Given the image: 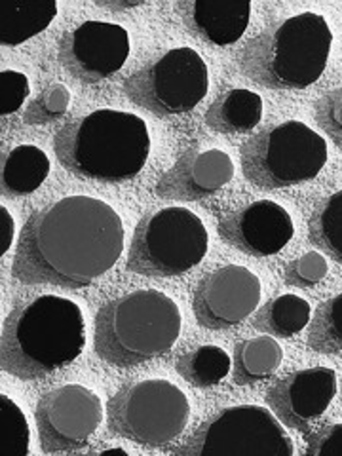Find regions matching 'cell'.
Masks as SVG:
<instances>
[{
    "label": "cell",
    "instance_id": "52a82bcc",
    "mask_svg": "<svg viewBox=\"0 0 342 456\" xmlns=\"http://www.w3.org/2000/svg\"><path fill=\"white\" fill-rule=\"evenodd\" d=\"M208 248V228L196 213L164 208L139 221L126 268L149 278H174L202 263Z\"/></svg>",
    "mask_w": 342,
    "mask_h": 456
},
{
    "label": "cell",
    "instance_id": "9a60e30c",
    "mask_svg": "<svg viewBox=\"0 0 342 456\" xmlns=\"http://www.w3.org/2000/svg\"><path fill=\"white\" fill-rule=\"evenodd\" d=\"M226 244L251 256H270L289 244L295 226L288 211L273 200H256L226 213L219 223Z\"/></svg>",
    "mask_w": 342,
    "mask_h": 456
},
{
    "label": "cell",
    "instance_id": "d4e9b609",
    "mask_svg": "<svg viewBox=\"0 0 342 456\" xmlns=\"http://www.w3.org/2000/svg\"><path fill=\"white\" fill-rule=\"evenodd\" d=\"M308 346L320 354H342V295L318 306L310 320Z\"/></svg>",
    "mask_w": 342,
    "mask_h": 456
},
{
    "label": "cell",
    "instance_id": "f546056e",
    "mask_svg": "<svg viewBox=\"0 0 342 456\" xmlns=\"http://www.w3.org/2000/svg\"><path fill=\"white\" fill-rule=\"evenodd\" d=\"M316 118L337 145L342 147V86L320 99L316 105Z\"/></svg>",
    "mask_w": 342,
    "mask_h": 456
},
{
    "label": "cell",
    "instance_id": "1f68e13d",
    "mask_svg": "<svg viewBox=\"0 0 342 456\" xmlns=\"http://www.w3.org/2000/svg\"><path fill=\"white\" fill-rule=\"evenodd\" d=\"M13 234H16V223H13L10 211L4 206H0V244H3V255H6L12 248Z\"/></svg>",
    "mask_w": 342,
    "mask_h": 456
},
{
    "label": "cell",
    "instance_id": "30bf717a",
    "mask_svg": "<svg viewBox=\"0 0 342 456\" xmlns=\"http://www.w3.org/2000/svg\"><path fill=\"white\" fill-rule=\"evenodd\" d=\"M209 88L208 65L196 50L175 48L124 82L134 103L156 117H175L192 110Z\"/></svg>",
    "mask_w": 342,
    "mask_h": 456
},
{
    "label": "cell",
    "instance_id": "d6a6232c",
    "mask_svg": "<svg viewBox=\"0 0 342 456\" xmlns=\"http://www.w3.org/2000/svg\"><path fill=\"white\" fill-rule=\"evenodd\" d=\"M114 452H122V454H127L124 449H107V451H102V454H114Z\"/></svg>",
    "mask_w": 342,
    "mask_h": 456
},
{
    "label": "cell",
    "instance_id": "cb8c5ba5",
    "mask_svg": "<svg viewBox=\"0 0 342 456\" xmlns=\"http://www.w3.org/2000/svg\"><path fill=\"white\" fill-rule=\"evenodd\" d=\"M310 238L342 263V189L327 196L310 219Z\"/></svg>",
    "mask_w": 342,
    "mask_h": 456
},
{
    "label": "cell",
    "instance_id": "3957f363",
    "mask_svg": "<svg viewBox=\"0 0 342 456\" xmlns=\"http://www.w3.org/2000/svg\"><path fill=\"white\" fill-rule=\"evenodd\" d=\"M151 135L137 114L99 109L67 122L55 135V154L65 169L99 183L134 179L145 167Z\"/></svg>",
    "mask_w": 342,
    "mask_h": 456
},
{
    "label": "cell",
    "instance_id": "ac0fdd59",
    "mask_svg": "<svg viewBox=\"0 0 342 456\" xmlns=\"http://www.w3.org/2000/svg\"><path fill=\"white\" fill-rule=\"evenodd\" d=\"M263 118V99L246 88L221 94L206 112V124L223 135L248 134Z\"/></svg>",
    "mask_w": 342,
    "mask_h": 456
},
{
    "label": "cell",
    "instance_id": "ba28073f",
    "mask_svg": "<svg viewBox=\"0 0 342 456\" xmlns=\"http://www.w3.org/2000/svg\"><path fill=\"white\" fill-rule=\"evenodd\" d=\"M191 419L187 395L174 382L149 379L127 384L110 397V430L145 447H167L184 432Z\"/></svg>",
    "mask_w": 342,
    "mask_h": 456
},
{
    "label": "cell",
    "instance_id": "2e32d148",
    "mask_svg": "<svg viewBox=\"0 0 342 456\" xmlns=\"http://www.w3.org/2000/svg\"><path fill=\"white\" fill-rule=\"evenodd\" d=\"M234 177V162L221 149L192 147L159 179L154 192L166 200L198 202L224 189Z\"/></svg>",
    "mask_w": 342,
    "mask_h": 456
},
{
    "label": "cell",
    "instance_id": "4fadbf2b",
    "mask_svg": "<svg viewBox=\"0 0 342 456\" xmlns=\"http://www.w3.org/2000/svg\"><path fill=\"white\" fill-rule=\"evenodd\" d=\"M130 55V37L120 25L84 21L60 42V61L67 73L86 84L102 82L124 67Z\"/></svg>",
    "mask_w": 342,
    "mask_h": 456
},
{
    "label": "cell",
    "instance_id": "5b68a950",
    "mask_svg": "<svg viewBox=\"0 0 342 456\" xmlns=\"http://www.w3.org/2000/svg\"><path fill=\"white\" fill-rule=\"evenodd\" d=\"M181 325L174 298L156 289H137L97 312L95 352L114 367H137L174 348Z\"/></svg>",
    "mask_w": 342,
    "mask_h": 456
},
{
    "label": "cell",
    "instance_id": "d6986e66",
    "mask_svg": "<svg viewBox=\"0 0 342 456\" xmlns=\"http://www.w3.org/2000/svg\"><path fill=\"white\" fill-rule=\"evenodd\" d=\"M50 175V159L35 145H20L3 156L0 189L3 196L23 198L42 187Z\"/></svg>",
    "mask_w": 342,
    "mask_h": 456
},
{
    "label": "cell",
    "instance_id": "f1b7e54d",
    "mask_svg": "<svg viewBox=\"0 0 342 456\" xmlns=\"http://www.w3.org/2000/svg\"><path fill=\"white\" fill-rule=\"evenodd\" d=\"M28 94H31V86L23 73L10 69L0 73V112L3 117L18 112Z\"/></svg>",
    "mask_w": 342,
    "mask_h": 456
},
{
    "label": "cell",
    "instance_id": "8fae6325",
    "mask_svg": "<svg viewBox=\"0 0 342 456\" xmlns=\"http://www.w3.org/2000/svg\"><path fill=\"white\" fill-rule=\"evenodd\" d=\"M35 417L42 451L65 452L88 445L105 411L95 392L82 384H67L42 395Z\"/></svg>",
    "mask_w": 342,
    "mask_h": 456
},
{
    "label": "cell",
    "instance_id": "4dcf8cb0",
    "mask_svg": "<svg viewBox=\"0 0 342 456\" xmlns=\"http://www.w3.org/2000/svg\"><path fill=\"white\" fill-rule=\"evenodd\" d=\"M310 456H342V424L325 426L308 439Z\"/></svg>",
    "mask_w": 342,
    "mask_h": 456
},
{
    "label": "cell",
    "instance_id": "9c48e42d",
    "mask_svg": "<svg viewBox=\"0 0 342 456\" xmlns=\"http://www.w3.org/2000/svg\"><path fill=\"white\" fill-rule=\"evenodd\" d=\"M281 420L261 405H236L216 412L198 428L181 456H293Z\"/></svg>",
    "mask_w": 342,
    "mask_h": 456
},
{
    "label": "cell",
    "instance_id": "e0dca14e",
    "mask_svg": "<svg viewBox=\"0 0 342 456\" xmlns=\"http://www.w3.org/2000/svg\"><path fill=\"white\" fill-rule=\"evenodd\" d=\"M177 8L189 31L216 46L238 42L251 18V4L240 0H183Z\"/></svg>",
    "mask_w": 342,
    "mask_h": 456
},
{
    "label": "cell",
    "instance_id": "277c9868",
    "mask_svg": "<svg viewBox=\"0 0 342 456\" xmlns=\"http://www.w3.org/2000/svg\"><path fill=\"white\" fill-rule=\"evenodd\" d=\"M333 31L323 16L303 12L249 40L240 67L270 90H305L323 75L331 55Z\"/></svg>",
    "mask_w": 342,
    "mask_h": 456
},
{
    "label": "cell",
    "instance_id": "44dd1931",
    "mask_svg": "<svg viewBox=\"0 0 342 456\" xmlns=\"http://www.w3.org/2000/svg\"><path fill=\"white\" fill-rule=\"evenodd\" d=\"M312 320V308L303 297L293 293L268 301L253 320L256 330L278 338H291L301 333Z\"/></svg>",
    "mask_w": 342,
    "mask_h": 456
},
{
    "label": "cell",
    "instance_id": "7c38bea8",
    "mask_svg": "<svg viewBox=\"0 0 342 456\" xmlns=\"http://www.w3.org/2000/svg\"><path fill=\"white\" fill-rule=\"evenodd\" d=\"M261 280L249 268L226 265L200 280L194 314L206 330H231L248 320L261 303Z\"/></svg>",
    "mask_w": 342,
    "mask_h": 456
},
{
    "label": "cell",
    "instance_id": "603a6c76",
    "mask_svg": "<svg viewBox=\"0 0 342 456\" xmlns=\"http://www.w3.org/2000/svg\"><path fill=\"white\" fill-rule=\"evenodd\" d=\"M232 369V360L223 348L206 345L183 354L177 362L179 375L196 388L219 384Z\"/></svg>",
    "mask_w": 342,
    "mask_h": 456
},
{
    "label": "cell",
    "instance_id": "ffe728a7",
    "mask_svg": "<svg viewBox=\"0 0 342 456\" xmlns=\"http://www.w3.org/2000/svg\"><path fill=\"white\" fill-rule=\"evenodd\" d=\"M281 362L283 350L274 337L246 338L234 350V380L240 387L268 380L280 369Z\"/></svg>",
    "mask_w": 342,
    "mask_h": 456
},
{
    "label": "cell",
    "instance_id": "7a4b0ae2",
    "mask_svg": "<svg viewBox=\"0 0 342 456\" xmlns=\"http://www.w3.org/2000/svg\"><path fill=\"white\" fill-rule=\"evenodd\" d=\"M86 346V325L77 303L40 295L13 308L3 325L0 365L6 373L35 380L73 363Z\"/></svg>",
    "mask_w": 342,
    "mask_h": 456
},
{
    "label": "cell",
    "instance_id": "484cf974",
    "mask_svg": "<svg viewBox=\"0 0 342 456\" xmlns=\"http://www.w3.org/2000/svg\"><path fill=\"white\" fill-rule=\"evenodd\" d=\"M0 439L8 456H27L31 447V430L20 405L6 394H0Z\"/></svg>",
    "mask_w": 342,
    "mask_h": 456
},
{
    "label": "cell",
    "instance_id": "4316f807",
    "mask_svg": "<svg viewBox=\"0 0 342 456\" xmlns=\"http://www.w3.org/2000/svg\"><path fill=\"white\" fill-rule=\"evenodd\" d=\"M70 105V92L67 86L55 82L46 86L31 103L27 105L23 120L28 126H46L55 120H60L69 110Z\"/></svg>",
    "mask_w": 342,
    "mask_h": 456
},
{
    "label": "cell",
    "instance_id": "5bb4252c",
    "mask_svg": "<svg viewBox=\"0 0 342 456\" xmlns=\"http://www.w3.org/2000/svg\"><path fill=\"white\" fill-rule=\"evenodd\" d=\"M335 395V370L310 367L276 380L268 390L266 402L281 424L305 432L330 409Z\"/></svg>",
    "mask_w": 342,
    "mask_h": 456
},
{
    "label": "cell",
    "instance_id": "836d02e7",
    "mask_svg": "<svg viewBox=\"0 0 342 456\" xmlns=\"http://www.w3.org/2000/svg\"><path fill=\"white\" fill-rule=\"evenodd\" d=\"M340 390H342V388H340Z\"/></svg>",
    "mask_w": 342,
    "mask_h": 456
},
{
    "label": "cell",
    "instance_id": "6da1fadb",
    "mask_svg": "<svg viewBox=\"0 0 342 456\" xmlns=\"http://www.w3.org/2000/svg\"><path fill=\"white\" fill-rule=\"evenodd\" d=\"M124 240L114 208L92 196H67L27 219L12 273L28 285L88 288L118 263Z\"/></svg>",
    "mask_w": 342,
    "mask_h": 456
},
{
    "label": "cell",
    "instance_id": "8992f818",
    "mask_svg": "<svg viewBox=\"0 0 342 456\" xmlns=\"http://www.w3.org/2000/svg\"><path fill=\"white\" fill-rule=\"evenodd\" d=\"M327 164V141L310 126L285 120L248 139L241 169L259 189L278 191L316 179Z\"/></svg>",
    "mask_w": 342,
    "mask_h": 456
},
{
    "label": "cell",
    "instance_id": "83f0119b",
    "mask_svg": "<svg viewBox=\"0 0 342 456\" xmlns=\"http://www.w3.org/2000/svg\"><path fill=\"white\" fill-rule=\"evenodd\" d=\"M327 273H330V265L325 256L318 251H308L285 266V281L293 288H312L320 283Z\"/></svg>",
    "mask_w": 342,
    "mask_h": 456
},
{
    "label": "cell",
    "instance_id": "7402d4cb",
    "mask_svg": "<svg viewBox=\"0 0 342 456\" xmlns=\"http://www.w3.org/2000/svg\"><path fill=\"white\" fill-rule=\"evenodd\" d=\"M55 16V0L13 3L6 8L3 21H0V42H3V46H20L25 40L45 31Z\"/></svg>",
    "mask_w": 342,
    "mask_h": 456
}]
</instances>
